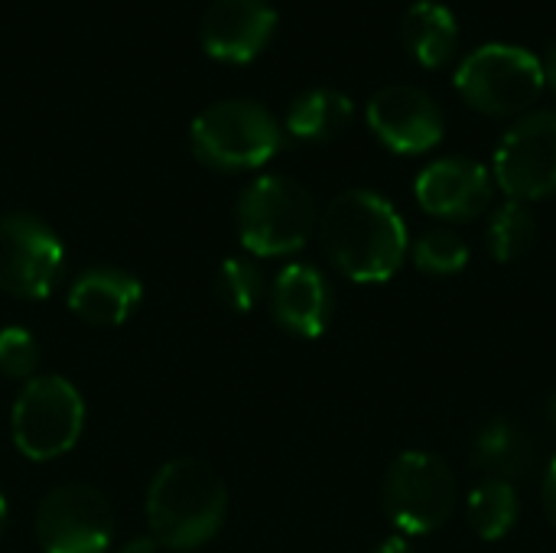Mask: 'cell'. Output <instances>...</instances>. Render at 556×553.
Returning a JSON list of instances; mask_svg holds the SVG:
<instances>
[{"label":"cell","mask_w":556,"mask_h":553,"mask_svg":"<svg viewBox=\"0 0 556 553\" xmlns=\"http://www.w3.org/2000/svg\"><path fill=\"white\" fill-rule=\"evenodd\" d=\"M319 241L336 271L358 284L394 277L407 254V225L371 189H345L319 212Z\"/></svg>","instance_id":"6da1fadb"},{"label":"cell","mask_w":556,"mask_h":553,"mask_svg":"<svg viewBox=\"0 0 556 553\" xmlns=\"http://www.w3.org/2000/svg\"><path fill=\"white\" fill-rule=\"evenodd\" d=\"M228 515V489L202 460L166 463L147 489V521L160 548L192 551L218 535Z\"/></svg>","instance_id":"7a4b0ae2"},{"label":"cell","mask_w":556,"mask_h":553,"mask_svg":"<svg viewBox=\"0 0 556 553\" xmlns=\"http://www.w3.org/2000/svg\"><path fill=\"white\" fill-rule=\"evenodd\" d=\"M238 238L254 257H283L300 251L319 225L313 192L290 176L254 179L235 209Z\"/></svg>","instance_id":"3957f363"},{"label":"cell","mask_w":556,"mask_h":553,"mask_svg":"<svg viewBox=\"0 0 556 553\" xmlns=\"http://www.w3.org/2000/svg\"><path fill=\"white\" fill-rule=\"evenodd\" d=\"M192 153L212 169H257L283 143L277 117L251 98H225L195 114Z\"/></svg>","instance_id":"277c9868"},{"label":"cell","mask_w":556,"mask_h":553,"mask_svg":"<svg viewBox=\"0 0 556 553\" xmlns=\"http://www.w3.org/2000/svg\"><path fill=\"white\" fill-rule=\"evenodd\" d=\"M547 78L534 52L511 42H489L463 59L456 68V91L463 101L489 117H518L544 95Z\"/></svg>","instance_id":"5b68a950"},{"label":"cell","mask_w":556,"mask_h":553,"mask_svg":"<svg viewBox=\"0 0 556 553\" xmlns=\"http://www.w3.org/2000/svg\"><path fill=\"white\" fill-rule=\"evenodd\" d=\"M381 499L388 518L404 535H433L453 518L459 482L446 460L437 453L410 450L388 466Z\"/></svg>","instance_id":"8992f818"},{"label":"cell","mask_w":556,"mask_h":553,"mask_svg":"<svg viewBox=\"0 0 556 553\" xmlns=\"http://www.w3.org/2000/svg\"><path fill=\"white\" fill-rule=\"evenodd\" d=\"M85 427V401L72 381L59 375L29 378L13 404L10 430L23 456L46 463L65 456Z\"/></svg>","instance_id":"52a82bcc"},{"label":"cell","mask_w":556,"mask_h":553,"mask_svg":"<svg viewBox=\"0 0 556 553\" xmlns=\"http://www.w3.org/2000/svg\"><path fill=\"white\" fill-rule=\"evenodd\" d=\"M65 251L59 235L36 215L0 218V290L16 300H46L62 277Z\"/></svg>","instance_id":"ba28073f"},{"label":"cell","mask_w":556,"mask_h":553,"mask_svg":"<svg viewBox=\"0 0 556 553\" xmlns=\"http://www.w3.org/2000/svg\"><path fill=\"white\" fill-rule=\"evenodd\" d=\"M495 183L515 202L556 192V111H531L508 127L495 150Z\"/></svg>","instance_id":"9c48e42d"},{"label":"cell","mask_w":556,"mask_h":553,"mask_svg":"<svg viewBox=\"0 0 556 553\" xmlns=\"http://www.w3.org/2000/svg\"><path fill=\"white\" fill-rule=\"evenodd\" d=\"M114 535L108 499L81 482L52 489L36 512V538L46 553H104Z\"/></svg>","instance_id":"30bf717a"},{"label":"cell","mask_w":556,"mask_h":553,"mask_svg":"<svg viewBox=\"0 0 556 553\" xmlns=\"http://www.w3.org/2000/svg\"><path fill=\"white\" fill-rule=\"evenodd\" d=\"M368 127L394 153H427L446 134L440 104L417 85H388L368 101Z\"/></svg>","instance_id":"8fae6325"},{"label":"cell","mask_w":556,"mask_h":553,"mask_svg":"<svg viewBox=\"0 0 556 553\" xmlns=\"http://www.w3.org/2000/svg\"><path fill=\"white\" fill-rule=\"evenodd\" d=\"M417 202L424 212L446 222H472L492 205V173L469 156H446L417 176Z\"/></svg>","instance_id":"7c38bea8"},{"label":"cell","mask_w":556,"mask_h":553,"mask_svg":"<svg viewBox=\"0 0 556 553\" xmlns=\"http://www.w3.org/2000/svg\"><path fill=\"white\" fill-rule=\"evenodd\" d=\"M277 10L270 0H212L199 23L202 49L222 62H248L270 42Z\"/></svg>","instance_id":"4fadbf2b"},{"label":"cell","mask_w":556,"mask_h":553,"mask_svg":"<svg viewBox=\"0 0 556 553\" xmlns=\"http://www.w3.org/2000/svg\"><path fill=\"white\" fill-rule=\"evenodd\" d=\"M270 313L280 329L300 339H316L332 319V287L316 267L287 264L270 287Z\"/></svg>","instance_id":"5bb4252c"},{"label":"cell","mask_w":556,"mask_h":553,"mask_svg":"<svg viewBox=\"0 0 556 553\" xmlns=\"http://www.w3.org/2000/svg\"><path fill=\"white\" fill-rule=\"evenodd\" d=\"M143 300V287L134 274L117 267H88L68 290V310L91 326H121Z\"/></svg>","instance_id":"9a60e30c"},{"label":"cell","mask_w":556,"mask_h":553,"mask_svg":"<svg viewBox=\"0 0 556 553\" xmlns=\"http://www.w3.org/2000/svg\"><path fill=\"white\" fill-rule=\"evenodd\" d=\"M404 46L427 68H443L459 46V23L450 7L437 0H420L404 13L401 23Z\"/></svg>","instance_id":"2e32d148"},{"label":"cell","mask_w":556,"mask_h":553,"mask_svg":"<svg viewBox=\"0 0 556 553\" xmlns=\"http://www.w3.org/2000/svg\"><path fill=\"white\" fill-rule=\"evenodd\" d=\"M534 460V443L531 437L505 417L489 420L472 443V463L489 476V479H505L515 482L531 469Z\"/></svg>","instance_id":"e0dca14e"},{"label":"cell","mask_w":556,"mask_h":553,"mask_svg":"<svg viewBox=\"0 0 556 553\" xmlns=\"http://www.w3.org/2000/svg\"><path fill=\"white\" fill-rule=\"evenodd\" d=\"M355 104L339 88H309L287 111V130L300 140H336L352 124Z\"/></svg>","instance_id":"ac0fdd59"},{"label":"cell","mask_w":556,"mask_h":553,"mask_svg":"<svg viewBox=\"0 0 556 553\" xmlns=\"http://www.w3.org/2000/svg\"><path fill=\"white\" fill-rule=\"evenodd\" d=\"M518 489L505 479H485L466 502V518L482 541H502L518 525Z\"/></svg>","instance_id":"d6986e66"},{"label":"cell","mask_w":556,"mask_h":553,"mask_svg":"<svg viewBox=\"0 0 556 553\" xmlns=\"http://www.w3.org/2000/svg\"><path fill=\"white\" fill-rule=\"evenodd\" d=\"M489 251L495 261L511 264L518 257H525L534 241H538V218L528 209V202H515L508 199L489 222Z\"/></svg>","instance_id":"ffe728a7"},{"label":"cell","mask_w":556,"mask_h":553,"mask_svg":"<svg viewBox=\"0 0 556 553\" xmlns=\"http://www.w3.org/2000/svg\"><path fill=\"white\" fill-rule=\"evenodd\" d=\"M215 297L222 306H228L235 313H251L264 297V277L251 261L228 257V261H222V267L215 274Z\"/></svg>","instance_id":"44dd1931"},{"label":"cell","mask_w":556,"mask_h":553,"mask_svg":"<svg viewBox=\"0 0 556 553\" xmlns=\"http://www.w3.org/2000/svg\"><path fill=\"white\" fill-rule=\"evenodd\" d=\"M414 264L424 274H437V277L459 274L469 264V244L456 231H450V228H433V231H427V235L417 238V244H414Z\"/></svg>","instance_id":"7402d4cb"},{"label":"cell","mask_w":556,"mask_h":553,"mask_svg":"<svg viewBox=\"0 0 556 553\" xmlns=\"http://www.w3.org/2000/svg\"><path fill=\"white\" fill-rule=\"evenodd\" d=\"M39 365V345L29 329L23 326H7L0 329V372L7 378H33Z\"/></svg>","instance_id":"603a6c76"},{"label":"cell","mask_w":556,"mask_h":553,"mask_svg":"<svg viewBox=\"0 0 556 553\" xmlns=\"http://www.w3.org/2000/svg\"><path fill=\"white\" fill-rule=\"evenodd\" d=\"M541 495H544V512H547L551 525L556 528V456L551 460L547 473H544V489H541Z\"/></svg>","instance_id":"cb8c5ba5"},{"label":"cell","mask_w":556,"mask_h":553,"mask_svg":"<svg viewBox=\"0 0 556 553\" xmlns=\"http://www.w3.org/2000/svg\"><path fill=\"white\" fill-rule=\"evenodd\" d=\"M160 551V541L150 535V538H134V541H127L121 553H156Z\"/></svg>","instance_id":"d4e9b609"},{"label":"cell","mask_w":556,"mask_h":553,"mask_svg":"<svg viewBox=\"0 0 556 553\" xmlns=\"http://www.w3.org/2000/svg\"><path fill=\"white\" fill-rule=\"evenodd\" d=\"M541 65H544V78H547V85L556 91V39L547 46V55L541 59Z\"/></svg>","instance_id":"484cf974"},{"label":"cell","mask_w":556,"mask_h":553,"mask_svg":"<svg viewBox=\"0 0 556 553\" xmlns=\"http://www.w3.org/2000/svg\"><path fill=\"white\" fill-rule=\"evenodd\" d=\"M371 553H414V548L404 538H388V541H381Z\"/></svg>","instance_id":"4316f807"},{"label":"cell","mask_w":556,"mask_h":553,"mask_svg":"<svg viewBox=\"0 0 556 553\" xmlns=\"http://www.w3.org/2000/svg\"><path fill=\"white\" fill-rule=\"evenodd\" d=\"M3 528H7V502L0 495V538H3Z\"/></svg>","instance_id":"83f0119b"},{"label":"cell","mask_w":556,"mask_h":553,"mask_svg":"<svg viewBox=\"0 0 556 553\" xmlns=\"http://www.w3.org/2000/svg\"><path fill=\"white\" fill-rule=\"evenodd\" d=\"M554 420H556V401H554Z\"/></svg>","instance_id":"f1b7e54d"}]
</instances>
